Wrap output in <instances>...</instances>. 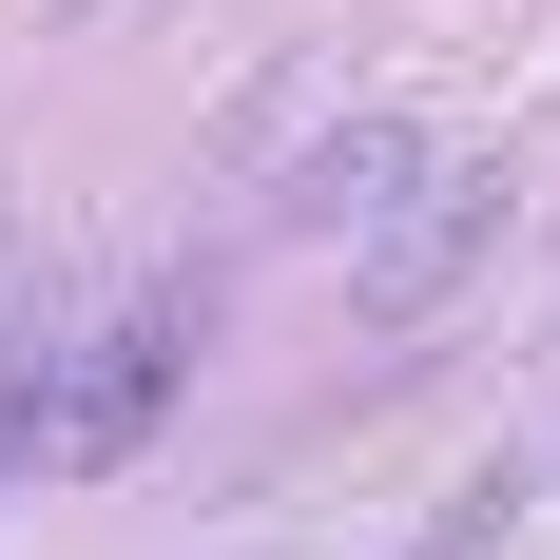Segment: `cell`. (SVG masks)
<instances>
[{
  "instance_id": "2",
  "label": "cell",
  "mask_w": 560,
  "mask_h": 560,
  "mask_svg": "<svg viewBox=\"0 0 560 560\" xmlns=\"http://www.w3.org/2000/svg\"><path fill=\"white\" fill-rule=\"evenodd\" d=\"M483 232H503V174H483V155H425L387 194V232L348 252V310H368V329H425V310L483 271Z\"/></svg>"
},
{
  "instance_id": "4",
  "label": "cell",
  "mask_w": 560,
  "mask_h": 560,
  "mask_svg": "<svg viewBox=\"0 0 560 560\" xmlns=\"http://www.w3.org/2000/svg\"><path fill=\"white\" fill-rule=\"evenodd\" d=\"M20 310H39V252H20V232H0V348H20Z\"/></svg>"
},
{
  "instance_id": "3",
  "label": "cell",
  "mask_w": 560,
  "mask_h": 560,
  "mask_svg": "<svg viewBox=\"0 0 560 560\" xmlns=\"http://www.w3.org/2000/svg\"><path fill=\"white\" fill-rule=\"evenodd\" d=\"M406 174H425V155H406V136H348V155H310V174H290V232H348V252H368V232H387V194H406Z\"/></svg>"
},
{
  "instance_id": "1",
  "label": "cell",
  "mask_w": 560,
  "mask_h": 560,
  "mask_svg": "<svg viewBox=\"0 0 560 560\" xmlns=\"http://www.w3.org/2000/svg\"><path fill=\"white\" fill-rule=\"evenodd\" d=\"M213 348V271H136L97 329H58V387H39V483H97V464L155 445V406L194 387Z\"/></svg>"
}]
</instances>
